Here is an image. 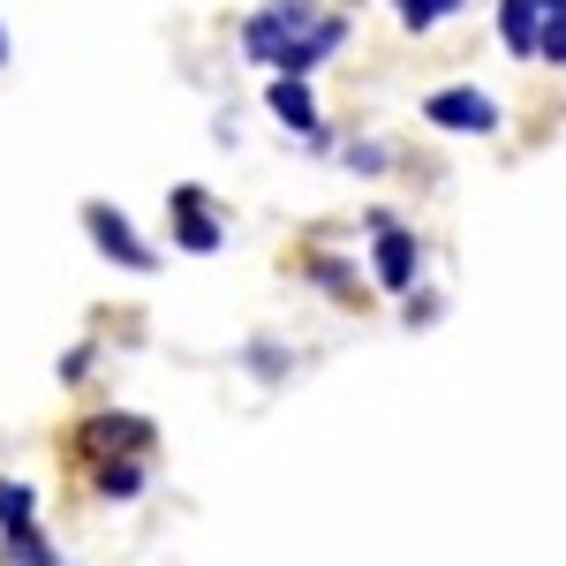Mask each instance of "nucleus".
<instances>
[{
    "mask_svg": "<svg viewBox=\"0 0 566 566\" xmlns=\"http://www.w3.org/2000/svg\"><path fill=\"white\" fill-rule=\"evenodd\" d=\"M31 514H39V491H31V483H8V476H0V528H23Z\"/></svg>",
    "mask_w": 566,
    "mask_h": 566,
    "instance_id": "f8f14e48",
    "label": "nucleus"
},
{
    "mask_svg": "<svg viewBox=\"0 0 566 566\" xmlns=\"http://www.w3.org/2000/svg\"><path fill=\"white\" fill-rule=\"evenodd\" d=\"M84 234H91V242H98L114 264H129V272H159V258L144 250V234H136V227L114 212V205H84Z\"/></svg>",
    "mask_w": 566,
    "mask_h": 566,
    "instance_id": "7ed1b4c3",
    "label": "nucleus"
},
{
    "mask_svg": "<svg viewBox=\"0 0 566 566\" xmlns=\"http://www.w3.org/2000/svg\"><path fill=\"white\" fill-rule=\"evenodd\" d=\"M544 8H552V0H506V8H499V39H506V53L536 61V23H544Z\"/></svg>",
    "mask_w": 566,
    "mask_h": 566,
    "instance_id": "1a4fd4ad",
    "label": "nucleus"
},
{
    "mask_svg": "<svg viewBox=\"0 0 566 566\" xmlns=\"http://www.w3.org/2000/svg\"><path fill=\"white\" fill-rule=\"evenodd\" d=\"M453 8H461V0H400V23H408V31H431V23H446Z\"/></svg>",
    "mask_w": 566,
    "mask_h": 566,
    "instance_id": "4468645a",
    "label": "nucleus"
},
{
    "mask_svg": "<svg viewBox=\"0 0 566 566\" xmlns=\"http://www.w3.org/2000/svg\"><path fill=\"white\" fill-rule=\"evenodd\" d=\"M98 499H136V491H144V461H136V453H122V461H98Z\"/></svg>",
    "mask_w": 566,
    "mask_h": 566,
    "instance_id": "9b49d317",
    "label": "nucleus"
},
{
    "mask_svg": "<svg viewBox=\"0 0 566 566\" xmlns=\"http://www.w3.org/2000/svg\"><path fill=\"white\" fill-rule=\"evenodd\" d=\"M423 122H438V129H453V136H491L499 129V106L483 91H431L423 98Z\"/></svg>",
    "mask_w": 566,
    "mask_h": 566,
    "instance_id": "20e7f679",
    "label": "nucleus"
},
{
    "mask_svg": "<svg viewBox=\"0 0 566 566\" xmlns=\"http://www.w3.org/2000/svg\"><path fill=\"white\" fill-rule=\"evenodd\" d=\"M0 559H8V566H61V552H53V544H45V536H39L31 522H23V528H8Z\"/></svg>",
    "mask_w": 566,
    "mask_h": 566,
    "instance_id": "9d476101",
    "label": "nucleus"
},
{
    "mask_svg": "<svg viewBox=\"0 0 566 566\" xmlns=\"http://www.w3.org/2000/svg\"><path fill=\"white\" fill-rule=\"evenodd\" d=\"M310 15H317V8H310V0H272V8H264V15H250V23H242V53H250V61H264V69H272V61H280V45L295 39V31H303Z\"/></svg>",
    "mask_w": 566,
    "mask_h": 566,
    "instance_id": "f03ea898",
    "label": "nucleus"
},
{
    "mask_svg": "<svg viewBox=\"0 0 566 566\" xmlns=\"http://www.w3.org/2000/svg\"><path fill=\"white\" fill-rule=\"evenodd\" d=\"M76 438H84L91 461H114V453H144V446H151V423H144V416H91Z\"/></svg>",
    "mask_w": 566,
    "mask_h": 566,
    "instance_id": "0eeeda50",
    "label": "nucleus"
},
{
    "mask_svg": "<svg viewBox=\"0 0 566 566\" xmlns=\"http://www.w3.org/2000/svg\"><path fill=\"white\" fill-rule=\"evenodd\" d=\"M167 212H175V242H181V250H189V258H212L219 242H227V227H219L212 197H205L197 181H181L175 197H167Z\"/></svg>",
    "mask_w": 566,
    "mask_h": 566,
    "instance_id": "f257e3e1",
    "label": "nucleus"
},
{
    "mask_svg": "<svg viewBox=\"0 0 566 566\" xmlns=\"http://www.w3.org/2000/svg\"><path fill=\"white\" fill-rule=\"evenodd\" d=\"M370 227H378V280H386L392 295H408V287H416V264H423L416 234H408V227H392L386 212H370Z\"/></svg>",
    "mask_w": 566,
    "mask_h": 566,
    "instance_id": "423d86ee",
    "label": "nucleus"
},
{
    "mask_svg": "<svg viewBox=\"0 0 566 566\" xmlns=\"http://www.w3.org/2000/svg\"><path fill=\"white\" fill-rule=\"evenodd\" d=\"M264 106L287 122V129H303V136H317V98H310V84L303 76H272V91H264Z\"/></svg>",
    "mask_w": 566,
    "mask_h": 566,
    "instance_id": "6e6552de",
    "label": "nucleus"
},
{
    "mask_svg": "<svg viewBox=\"0 0 566 566\" xmlns=\"http://www.w3.org/2000/svg\"><path fill=\"white\" fill-rule=\"evenodd\" d=\"M431 317H438V303H431V295H416V287H408V325H431Z\"/></svg>",
    "mask_w": 566,
    "mask_h": 566,
    "instance_id": "dca6fc26",
    "label": "nucleus"
},
{
    "mask_svg": "<svg viewBox=\"0 0 566 566\" xmlns=\"http://www.w3.org/2000/svg\"><path fill=\"white\" fill-rule=\"evenodd\" d=\"M340 39H348V23H340V15H310L303 31L280 45V61H272V69H280V76H310L325 53H340Z\"/></svg>",
    "mask_w": 566,
    "mask_h": 566,
    "instance_id": "39448f33",
    "label": "nucleus"
},
{
    "mask_svg": "<svg viewBox=\"0 0 566 566\" xmlns=\"http://www.w3.org/2000/svg\"><path fill=\"white\" fill-rule=\"evenodd\" d=\"M536 53H544V61H566V0L544 8V23H536Z\"/></svg>",
    "mask_w": 566,
    "mask_h": 566,
    "instance_id": "ddd939ff",
    "label": "nucleus"
},
{
    "mask_svg": "<svg viewBox=\"0 0 566 566\" xmlns=\"http://www.w3.org/2000/svg\"><path fill=\"white\" fill-rule=\"evenodd\" d=\"M0 69H8V31H0Z\"/></svg>",
    "mask_w": 566,
    "mask_h": 566,
    "instance_id": "f3484780",
    "label": "nucleus"
},
{
    "mask_svg": "<svg viewBox=\"0 0 566 566\" xmlns=\"http://www.w3.org/2000/svg\"><path fill=\"white\" fill-rule=\"evenodd\" d=\"M348 167H363V175H378V167H386V151H378V144H355V151H348Z\"/></svg>",
    "mask_w": 566,
    "mask_h": 566,
    "instance_id": "2eb2a0df",
    "label": "nucleus"
}]
</instances>
